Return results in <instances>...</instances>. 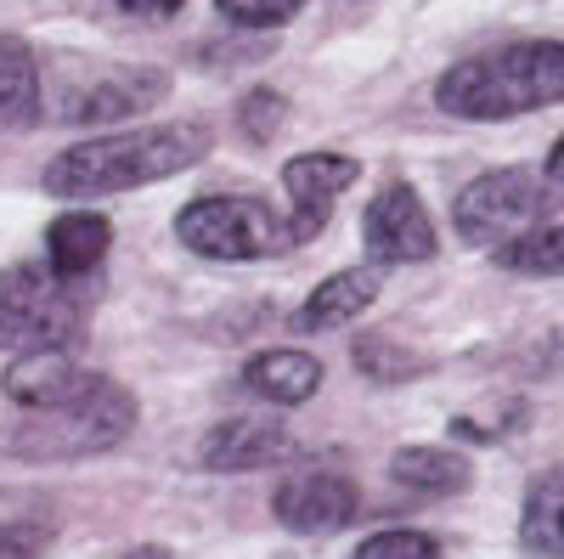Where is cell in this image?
Listing matches in <instances>:
<instances>
[{"instance_id": "1", "label": "cell", "mask_w": 564, "mask_h": 559, "mask_svg": "<svg viewBox=\"0 0 564 559\" xmlns=\"http://www.w3.org/2000/svg\"><path fill=\"white\" fill-rule=\"evenodd\" d=\"M209 148H215V130L204 119H170V125L90 136V142H74L68 153L45 164V193L68 198V204L135 193V186H153V181H170L181 170L204 164Z\"/></svg>"}, {"instance_id": "2", "label": "cell", "mask_w": 564, "mask_h": 559, "mask_svg": "<svg viewBox=\"0 0 564 559\" xmlns=\"http://www.w3.org/2000/svg\"><path fill=\"white\" fill-rule=\"evenodd\" d=\"M564 103V40H513L463 57L435 79V108L468 125H502Z\"/></svg>"}, {"instance_id": "3", "label": "cell", "mask_w": 564, "mask_h": 559, "mask_svg": "<svg viewBox=\"0 0 564 559\" xmlns=\"http://www.w3.org/2000/svg\"><path fill=\"white\" fill-rule=\"evenodd\" d=\"M135 396L108 379V373H90L85 390L45 407V412H23L12 430H0V452H12L23 463H79L113 452L130 430H135Z\"/></svg>"}, {"instance_id": "4", "label": "cell", "mask_w": 564, "mask_h": 559, "mask_svg": "<svg viewBox=\"0 0 564 559\" xmlns=\"http://www.w3.org/2000/svg\"><path fill=\"white\" fill-rule=\"evenodd\" d=\"M85 316V283H68L45 260L0 271V351H68Z\"/></svg>"}, {"instance_id": "5", "label": "cell", "mask_w": 564, "mask_h": 559, "mask_svg": "<svg viewBox=\"0 0 564 559\" xmlns=\"http://www.w3.org/2000/svg\"><path fill=\"white\" fill-rule=\"evenodd\" d=\"M175 238L204 260H231V266L276 260L300 249L294 221L260 198H193L175 215Z\"/></svg>"}, {"instance_id": "6", "label": "cell", "mask_w": 564, "mask_h": 559, "mask_svg": "<svg viewBox=\"0 0 564 559\" xmlns=\"http://www.w3.org/2000/svg\"><path fill=\"white\" fill-rule=\"evenodd\" d=\"M542 198H547L542 170L502 164V170L475 175L457 193L452 226H457V238L475 244V249H508L513 238H525V232H531V221L542 215Z\"/></svg>"}, {"instance_id": "7", "label": "cell", "mask_w": 564, "mask_h": 559, "mask_svg": "<svg viewBox=\"0 0 564 559\" xmlns=\"http://www.w3.org/2000/svg\"><path fill=\"white\" fill-rule=\"evenodd\" d=\"M164 97H170V74L164 68L79 63L52 90V114H57V125H119V119L153 114Z\"/></svg>"}, {"instance_id": "8", "label": "cell", "mask_w": 564, "mask_h": 559, "mask_svg": "<svg viewBox=\"0 0 564 559\" xmlns=\"http://www.w3.org/2000/svg\"><path fill=\"white\" fill-rule=\"evenodd\" d=\"M361 238H367V255L372 266H423L435 260L441 238H435V221L423 209V198L412 193L406 181H390L372 193L367 215H361Z\"/></svg>"}, {"instance_id": "9", "label": "cell", "mask_w": 564, "mask_h": 559, "mask_svg": "<svg viewBox=\"0 0 564 559\" xmlns=\"http://www.w3.org/2000/svg\"><path fill=\"white\" fill-rule=\"evenodd\" d=\"M356 508H361V492L339 470H300L289 481H276V492H271V515L300 537L345 531L356 520Z\"/></svg>"}, {"instance_id": "10", "label": "cell", "mask_w": 564, "mask_h": 559, "mask_svg": "<svg viewBox=\"0 0 564 559\" xmlns=\"http://www.w3.org/2000/svg\"><path fill=\"white\" fill-rule=\"evenodd\" d=\"M361 181V164L350 153H294L289 164H282V186H289V221H294V238L311 244L316 232L327 226V215H334V198L350 193V186Z\"/></svg>"}, {"instance_id": "11", "label": "cell", "mask_w": 564, "mask_h": 559, "mask_svg": "<svg viewBox=\"0 0 564 559\" xmlns=\"http://www.w3.org/2000/svg\"><path fill=\"white\" fill-rule=\"evenodd\" d=\"M204 470L215 475H249V470H271V463L300 458V441L271 424V418H226L204 436Z\"/></svg>"}, {"instance_id": "12", "label": "cell", "mask_w": 564, "mask_h": 559, "mask_svg": "<svg viewBox=\"0 0 564 559\" xmlns=\"http://www.w3.org/2000/svg\"><path fill=\"white\" fill-rule=\"evenodd\" d=\"M384 289V266H345L334 271L327 283H316L305 294V305L294 311V334H334V329H350V322L379 300Z\"/></svg>"}, {"instance_id": "13", "label": "cell", "mask_w": 564, "mask_h": 559, "mask_svg": "<svg viewBox=\"0 0 564 559\" xmlns=\"http://www.w3.org/2000/svg\"><path fill=\"white\" fill-rule=\"evenodd\" d=\"M85 379H90V367H79L74 351H23V356L7 367L0 390H7V401L23 407V412H45V407L79 396Z\"/></svg>"}, {"instance_id": "14", "label": "cell", "mask_w": 564, "mask_h": 559, "mask_svg": "<svg viewBox=\"0 0 564 559\" xmlns=\"http://www.w3.org/2000/svg\"><path fill=\"white\" fill-rule=\"evenodd\" d=\"M108 244H113V226L97 209H68L45 226V266L57 277H68V283H85V277L102 266Z\"/></svg>"}, {"instance_id": "15", "label": "cell", "mask_w": 564, "mask_h": 559, "mask_svg": "<svg viewBox=\"0 0 564 559\" xmlns=\"http://www.w3.org/2000/svg\"><path fill=\"white\" fill-rule=\"evenodd\" d=\"M45 114V74L34 45L0 34V130H34Z\"/></svg>"}, {"instance_id": "16", "label": "cell", "mask_w": 564, "mask_h": 559, "mask_svg": "<svg viewBox=\"0 0 564 559\" xmlns=\"http://www.w3.org/2000/svg\"><path fill=\"white\" fill-rule=\"evenodd\" d=\"M243 390L271 407H300L322 390V362L311 351H260L243 362Z\"/></svg>"}, {"instance_id": "17", "label": "cell", "mask_w": 564, "mask_h": 559, "mask_svg": "<svg viewBox=\"0 0 564 559\" xmlns=\"http://www.w3.org/2000/svg\"><path fill=\"white\" fill-rule=\"evenodd\" d=\"M390 481L412 497H457L475 481V463L452 447H401L390 458Z\"/></svg>"}, {"instance_id": "18", "label": "cell", "mask_w": 564, "mask_h": 559, "mask_svg": "<svg viewBox=\"0 0 564 559\" xmlns=\"http://www.w3.org/2000/svg\"><path fill=\"white\" fill-rule=\"evenodd\" d=\"M520 542L536 559H564V463L542 470L525 486V508H520Z\"/></svg>"}, {"instance_id": "19", "label": "cell", "mask_w": 564, "mask_h": 559, "mask_svg": "<svg viewBox=\"0 0 564 559\" xmlns=\"http://www.w3.org/2000/svg\"><path fill=\"white\" fill-rule=\"evenodd\" d=\"M350 356H356V373L367 385H406V379H417V373L430 367L423 356H412L406 345H395L390 334H361Z\"/></svg>"}, {"instance_id": "20", "label": "cell", "mask_w": 564, "mask_h": 559, "mask_svg": "<svg viewBox=\"0 0 564 559\" xmlns=\"http://www.w3.org/2000/svg\"><path fill=\"white\" fill-rule=\"evenodd\" d=\"M497 266L513 277H564V226H536L497 249Z\"/></svg>"}, {"instance_id": "21", "label": "cell", "mask_w": 564, "mask_h": 559, "mask_svg": "<svg viewBox=\"0 0 564 559\" xmlns=\"http://www.w3.org/2000/svg\"><path fill=\"white\" fill-rule=\"evenodd\" d=\"M282 119H289V97L271 90V85L249 90V97L238 103V130L249 136V142H271V136L282 130Z\"/></svg>"}, {"instance_id": "22", "label": "cell", "mask_w": 564, "mask_h": 559, "mask_svg": "<svg viewBox=\"0 0 564 559\" xmlns=\"http://www.w3.org/2000/svg\"><path fill=\"white\" fill-rule=\"evenodd\" d=\"M215 7L238 29H282L305 12V0H215Z\"/></svg>"}, {"instance_id": "23", "label": "cell", "mask_w": 564, "mask_h": 559, "mask_svg": "<svg viewBox=\"0 0 564 559\" xmlns=\"http://www.w3.org/2000/svg\"><path fill=\"white\" fill-rule=\"evenodd\" d=\"M356 559H446L430 531H379L356 548Z\"/></svg>"}, {"instance_id": "24", "label": "cell", "mask_w": 564, "mask_h": 559, "mask_svg": "<svg viewBox=\"0 0 564 559\" xmlns=\"http://www.w3.org/2000/svg\"><path fill=\"white\" fill-rule=\"evenodd\" d=\"M52 548V526L34 520V515H18V520H0V559H45Z\"/></svg>"}, {"instance_id": "25", "label": "cell", "mask_w": 564, "mask_h": 559, "mask_svg": "<svg viewBox=\"0 0 564 559\" xmlns=\"http://www.w3.org/2000/svg\"><path fill=\"white\" fill-rule=\"evenodd\" d=\"M108 7L135 18V23H170V18H181L186 0H108Z\"/></svg>"}, {"instance_id": "26", "label": "cell", "mask_w": 564, "mask_h": 559, "mask_svg": "<svg viewBox=\"0 0 564 559\" xmlns=\"http://www.w3.org/2000/svg\"><path fill=\"white\" fill-rule=\"evenodd\" d=\"M542 181H547V186H558V193H564V136L553 142V153H547V164H542Z\"/></svg>"}, {"instance_id": "27", "label": "cell", "mask_w": 564, "mask_h": 559, "mask_svg": "<svg viewBox=\"0 0 564 559\" xmlns=\"http://www.w3.org/2000/svg\"><path fill=\"white\" fill-rule=\"evenodd\" d=\"M113 559H170V548H153L148 542V548H130V553H113Z\"/></svg>"}]
</instances>
